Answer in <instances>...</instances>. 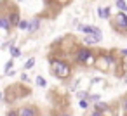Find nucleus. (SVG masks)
I'll list each match as a JSON object with an SVG mask.
<instances>
[{"label":"nucleus","instance_id":"obj_14","mask_svg":"<svg viewBox=\"0 0 127 116\" xmlns=\"http://www.w3.org/2000/svg\"><path fill=\"white\" fill-rule=\"evenodd\" d=\"M35 83H37V87H40V88H45V87H47V81H45L44 76H37V78H35Z\"/></svg>","mask_w":127,"mask_h":116},{"label":"nucleus","instance_id":"obj_29","mask_svg":"<svg viewBox=\"0 0 127 116\" xmlns=\"http://www.w3.org/2000/svg\"><path fill=\"white\" fill-rule=\"evenodd\" d=\"M125 12H127V11H125Z\"/></svg>","mask_w":127,"mask_h":116},{"label":"nucleus","instance_id":"obj_6","mask_svg":"<svg viewBox=\"0 0 127 116\" xmlns=\"http://www.w3.org/2000/svg\"><path fill=\"white\" fill-rule=\"evenodd\" d=\"M7 18H9V21H11V24H12V26H18V24H19V21H21L18 9H11V11H9V14H7Z\"/></svg>","mask_w":127,"mask_h":116},{"label":"nucleus","instance_id":"obj_11","mask_svg":"<svg viewBox=\"0 0 127 116\" xmlns=\"http://www.w3.org/2000/svg\"><path fill=\"white\" fill-rule=\"evenodd\" d=\"M94 109H99V111L106 113V111L110 109V104H106V102H101V100H97V102L94 104Z\"/></svg>","mask_w":127,"mask_h":116},{"label":"nucleus","instance_id":"obj_23","mask_svg":"<svg viewBox=\"0 0 127 116\" xmlns=\"http://www.w3.org/2000/svg\"><path fill=\"white\" fill-rule=\"evenodd\" d=\"M21 81H23V83H28V81H30V76H28L26 73H23V75H21Z\"/></svg>","mask_w":127,"mask_h":116},{"label":"nucleus","instance_id":"obj_7","mask_svg":"<svg viewBox=\"0 0 127 116\" xmlns=\"http://www.w3.org/2000/svg\"><path fill=\"white\" fill-rule=\"evenodd\" d=\"M97 14H99L101 19H110V16H111V7H110V5H108V7H99V9H97Z\"/></svg>","mask_w":127,"mask_h":116},{"label":"nucleus","instance_id":"obj_28","mask_svg":"<svg viewBox=\"0 0 127 116\" xmlns=\"http://www.w3.org/2000/svg\"><path fill=\"white\" fill-rule=\"evenodd\" d=\"M122 106H124V111H125V113H127V99H125V100H124V104H122Z\"/></svg>","mask_w":127,"mask_h":116},{"label":"nucleus","instance_id":"obj_20","mask_svg":"<svg viewBox=\"0 0 127 116\" xmlns=\"http://www.w3.org/2000/svg\"><path fill=\"white\" fill-rule=\"evenodd\" d=\"M89 116H104V113H103V111H99V109H92Z\"/></svg>","mask_w":127,"mask_h":116},{"label":"nucleus","instance_id":"obj_18","mask_svg":"<svg viewBox=\"0 0 127 116\" xmlns=\"http://www.w3.org/2000/svg\"><path fill=\"white\" fill-rule=\"evenodd\" d=\"M77 97H78V100H80V99H87V97H89V92H87V90H80V92L77 94Z\"/></svg>","mask_w":127,"mask_h":116},{"label":"nucleus","instance_id":"obj_22","mask_svg":"<svg viewBox=\"0 0 127 116\" xmlns=\"http://www.w3.org/2000/svg\"><path fill=\"white\" fill-rule=\"evenodd\" d=\"M5 116H19V113H18V109H9Z\"/></svg>","mask_w":127,"mask_h":116},{"label":"nucleus","instance_id":"obj_24","mask_svg":"<svg viewBox=\"0 0 127 116\" xmlns=\"http://www.w3.org/2000/svg\"><path fill=\"white\" fill-rule=\"evenodd\" d=\"M52 116H71L70 113H52Z\"/></svg>","mask_w":127,"mask_h":116},{"label":"nucleus","instance_id":"obj_25","mask_svg":"<svg viewBox=\"0 0 127 116\" xmlns=\"http://www.w3.org/2000/svg\"><path fill=\"white\" fill-rule=\"evenodd\" d=\"M120 56H122L124 59H127V49H122V50H120Z\"/></svg>","mask_w":127,"mask_h":116},{"label":"nucleus","instance_id":"obj_21","mask_svg":"<svg viewBox=\"0 0 127 116\" xmlns=\"http://www.w3.org/2000/svg\"><path fill=\"white\" fill-rule=\"evenodd\" d=\"M11 69H14V62H12V59H11V61H7V64H5V73H7V71H11Z\"/></svg>","mask_w":127,"mask_h":116},{"label":"nucleus","instance_id":"obj_1","mask_svg":"<svg viewBox=\"0 0 127 116\" xmlns=\"http://www.w3.org/2000/svg\"><path fill=\"white\" fill-rule=\"evenodd\" d=\"M49 61H51V73H52V76H56L59 80L70 78V75H71L70 62H66L64 59H59V57H51Z\"/></svg>","mask_w":127,"mask_h":116},{"label":"nucleus","instance_id":"obj_16","mask_svg":"<svg viewBox=\"0 0 127 116\" xmlns=\"http://www.w3.org/2000/svg\"><path fill=\"white\" fill-rule=\"evenodd\" d=\"M87 100H89V102H94V104H96L97 100H101V95H99V94H89Z\"/></svg>","mask_w":127,"mask_h":116},{"label":"nucleus","instance_id":"obj_19","mask_svg":"<svg viewBox=\"0 0 127 116\" xmlns=\"http://www.w3.org/2000/svg\"><path fill=\"white\" fill-rule=\"evenodd\" d=\"M78 106H80L82 109H85V107H89V100H87V99H80V100H78Z\"/></svg>","mask_w":127,"mask_h":116},{"label":"nucleus","instance_id":"obj_8","mask_svg":"<svg viewBox=\"0 0 127 116\" xmlns=\"http://www.w3.org/2000/svg\"><path fill=\"white\" fill-rule=\"evenodd\" d=\"M97 26H91V24H80L78 26V31H82L84 35H94Z\"/></svg>","mask_w":127,"mask_h":116},{"label":"nucleus","instance_id":"obj_2","mask_svg":"<svg viewBox=\"0 0 127 116\" xmlns=\"http://www.w3.org/2000/svg\"><path fill=\"white\" fill-rule=\"evenodd\" d=\"M75 61H77L78 64H82V66L91 68V66L96 64V54H94L89 47L82 45V47H78V49L75 50Z\"/></svg>","mask_w":127,"mask_h":116},{"label":"nucleus","instance_id":"obj_3","mask_svg":"<svg viewBox=\"0 0 127 116\" xmlns=\"http://www.w3.org/2000/svg\"><path fill=\"white\" fill-rule=\"evenodd\" d=\"M113 28L117 30V31H120V33H127V14L125 12H118V14H115L113 16Z\"/></svg>","mask_w":127,"mask_h":116},{"label":"nucleus","instance_id":"obj_10","mask_svg":"<svg viewBox=\"0 0 127 116\" xmlns=\"http://www.w3.org/2000/svg\"><path fill=\"white\" fill-rule=\"evenodd\" d=\"M82 42H84V45H85V47H89V45H97V43H99V42H97L92 35H85Z\"/></svg>","mask_w":127,"mask_h":116},{"label":"nucleus","instance_id":"obj_12","mask_svg":"<svg viewBox=\"0 0 127 116\" xmlns=\"http://www.w3.org/2000/svg\"><path fill=\"white\" fill-rule=\"evenodd\" d=\"M18 28H19V30H23V31H30V21L21 19V21H19V24H18Z\"/></svg>","mask_w":127,"mask_h":116},{"label":"nucleus","instance_id":"obj_9","mask_svg":"<svg viewBox=\"0 0 127 116\" xmlns=\"http://www.w3.org/2000/svg\"><path fill=\"white\" fill-rule=\"evenodd\" d=\"M38 28H40V18H35V19H32V21H30V33H35V31H38Z\"/></svg>","mask_w":127,"mask_h":116},{"label":"nucleus","instance_id":"obj_26","mask_svg":"<svg viewBox=\"0 0 127 116\" xmlns=\"http://www.w3.org/2000/svg\"><path fill=\"white\" fill-rule=\"evenodd\" d=\"M5 100V92H0V104Z\"/></svg>","mask_w":127,"mask_h":116},{"label":"nucleus","instance_id":"obj_27","mask_svg":"<svg viewBox=\"0 0 127 116\" xmlns=\"http://www.w3.org/2000/svg\"><path fill=\"white\" fill-rule=\"evenodd\" d=\"M122 81H124V83H125V85H127V73H125V75H124V76H122Z\"/></svg>","mask_w":127,"mask_h":116},{"label":"nucleus","instance_id":"obj_15","mask_svg":"<svg viewBox=\"0 0 127 116\" xmlns=\"http://www.w3.org/2000/svg\"><path fill=\"white\" fill-rule=\"evenodd\" d=\"M115 4H117L118 11H122V12H125V11H127V4H125V0H115Z\"/></svg>","mask_w":127,"mask_h":116},{"label":"nucleus","instance_id":"obj_4","mask_svg":"<svg viewBox=\"0 0 127 116\" xmlns=\"http://www.w3.org/2000/svg\"><path fill=\"white\" fill-rule=\"evenodd\" d=\"M19 116H40V111L35 106H23L18 109Z\"/></svg>","mask_w":127,"mask_h":116},{"label":"nucleus","instance_id":"obj_13","mask_svg":"<svg viewBox=\"0 0 127 116\" xmlns=\"http://www.w3.org/2000/svg\"><path fill=\"white\" fill-rule=\"evenodd\" d=\"M9 50H11V56H12V57H14V59H16V57H19V56H21V50H19V47H16V45H14V43H12V45H11V47H9Z\"/></svg>","mask_w":127,"mask_h":116},{"label":"nucleus","instance_id":"obj_17","mask_svg":"<svg viewBox=\"0 0 127 116\" xmlns=\"http://www.w3.org/2000/svg\"><path fill=\"white\" fill-rule=\"evenodd\" d=\"M35 66V57H30L26 62H25V69H32Z\"/></svg>","mask_w":127,"mask_h":116},{"label":"nucleus","instance_id":"obj_5","mask_svg":"<svg viewBox=\"0 0 127 116\" xmlns=\"http://www.w3.org/2000/svg\"><path fill=\"white\" fill-rule=\"evenodd\" d=\"M11 28H12V24H11V21H9V18H7V14H0V30H4V31H11Z\"/></svg>","mask_w":127,"mask_h":116}]
</instances>
